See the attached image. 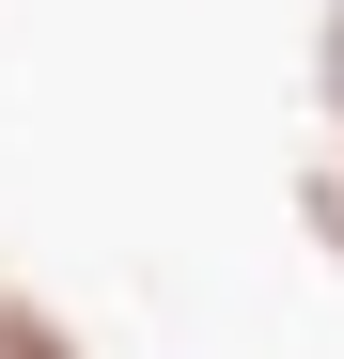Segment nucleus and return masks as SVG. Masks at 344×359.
<instances>
[{
	"label": "nucleus",
	"instance_id": "1",
	"mask_svg": "<svg viewBox=\"0 0 344 359\" xmlns=\"http://www.w3.org/2000/svg\"><path fill=\"white\" fill-rule=\"evenodd\" d=\"M0 359H94L63 297H32V281H0Z\"/></svg>",
	"mask_w": 344,
	"mask_h": 359
},
{
	"label": "nucleus",
	"instance_id": "2",
	"mask_svg": "<svg viewBox=\"0 0 344 359\" xmlns=\"http://www.w3.org/2000/svg\"><path fill=\"white\" fill-rule=\"evenodd\" d=\"M298 234H313V250H329V266H344V141H329V156H313V172H298Z\"/></svg>",
	"mask_w": 344,
	"mask_h": 359
},
{
	"label": "nucleus",
	"instance_id": "3",
	"mask_svg": "<svg viewBox=\"0 0 344 359\" xmlns=\"http://www.w3.org/2000/svg\"><path fill=\"white\" fill-rule=\"evenodd\" d=\"M313 94H329V126H344V16L313 32Z\"/></svg>",
	"mask_w": 344,
	"mask_h": 359
}]
</instances>
